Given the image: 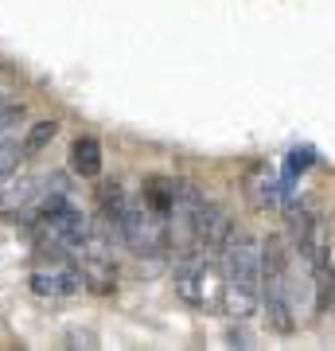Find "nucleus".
Segmentation results:
<instances>
[{
	"label": "nucleus",
	"mask_w": 335,
	"mask_h": 351,
	"mask_svg": "<svg viewBox=\"0 0 335 351\" xmlns=\"http://www.w3.org/2000/svg\"><path fill=\"white\" fill-rule=\"evenodd\" d=\"M223 285L234 297L238 316H249L261 301V246L246 234H230L223 246Z\"/></svg>",
	"instance_id": "nucleus-1"
},
{
	"label": "nucleus",
	"mask_w": 335,
	"mask_h": 351,
	"mask_svg": "<svg viewBox=\"0 0 335 351\" xmlns=\"http://www.w3.org/2000/svg\"><path fill=\"white\" fill-rule=\"evenodd\" d=\"M117 234L133 254L140 258H164L172 250V234H168V219L156 215L149 203H125L121 219H117Z\"/></svg>",
	"instance_id": "nucleus-2"
},
{
	"label": "nucleus",
	"mask_w": 335,
	"mask_h": 351,
	"mask_svg": "<svg viewBox=\"0 0 335 351\" xmlns=\"http://www.w3.org/2000/svg\"><path fill=\"white\" fill-rule=\"evenodd\" d=\"M175 293L191 308H219L223 301V281L214 274V265L203 254H184L175 265Z\"/></svg>",
	"instance_id": "nucleus-3"
},
{
	"label": "nucleus",
	"mask_w": 335,
	"mask_h": 351,
	"mask_svg": "<svg viewBox=\"0 0 335 351\" xmlns=\"http://www.w3.org/2000/svg\"><path fill=\"white\" fill-rule=\"evenodd\" d=\"M27 289H32L36 297H43V301H66V297H78V293L86 289V281H82L78 262H71V250L51 246V265L32 269Z\"/></svg>",
	"instance_id": "nucleus-4"
},
{
	"label": "nucleus",
	"mask_w": 335,
	"mask_h": 351,
	"mask_svg": "<svg viewBox=\"0 0 335 351\" xmlns=\"http://www.w3.org/2000/svg\"><path fill=\"white\" fill-rule=\"evenodd\" d=\"M71 168H75L82 180H94L101 176V145L94 137H78L71 145Z\"/></svg>",
	"instance_id": "nucleus-5"
},
{
	"label": "nucleus",
	"mask_w": 335,
	"mask_h": 351,
	"mask_svg": "<svg viewBox=\"0 0 335 351\" xmlns=\"http://www.w3.org/2000/svg\"><path fill=\"white\" fill-rule=\"evenodd\" d=\"M175 195H179V184L175 180H164V176H152L149 184H145V203H149L156 215H172V207H175Z\"/></svg>",
	"instance_id": "nucleus-6"
},
{
	"label": "nucleus",
	"mask_w": 335,
	"mask_h": 351,
	"mask_svg": "<svg viewBox=\"0 0 335 351\" xmlns=\"http://www.w3.org/2000/svg\"><path fill=\"white\" fill-rule=\"evenodd\" d=\"M55 137H59V121H36V125L27 129L20 152H24V156H36V152H43Z\"/></svg>",
	"instance_id": "nucleus-7"
},
{
	"label": "nucleus",
	"mask_w": 335,
	"mask_h": 351,
	"mask_svg": "<svg viewBox=\"0 0 335 351\" xmlns=\"http://www.w3.org/2000/svg\"><path fill=\"white\" fill-rule=\"evenodd\" d=\"M27 117L24 106H0V141H8L16 133V125Z\"/></svg>",
	"instance_id": "nucleus-8"
},
{
	"label": "nucleus",
	"mask_w": 335,
	"mask_h": 351,
	"mask_svg": "<svg viewBox=\"0 0 335 351\" xmlns=\"http://www.w3.org/2000/svg\"><path fill=\"white\" fill-rule=\"evenodd\" d=\"M312 160H316V152H312V149H293V152H288V168H285L288 180H285V184H293V176H297V172L312 168Z\"/></svg>",
	"instance_id": "nucleus-9"
},
{
	"label": "nucleus",
	"mask_w": 335,
	"mask_h": 351,
	"mask_svg": "<svg viewBox=\"0 0 335 351\" xmlns=\"http://www.w3.org/2000/svg\"><path fill=\"white\" fill-rule=\"evenodd\" d=\"M0 180H4V168H0Z\"/></svg>",
	"instance_id": "nucleus-10"
}]
</instances>
